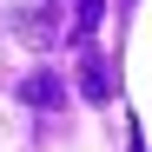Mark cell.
Segmentation results:
<instances>
[{
    "mask_svg": "<svg viewBox=\"0 0 152 152\" xmlns=\"http://www.w3.org/2000/svg\"><path fill=\"white\" fill-rule=\"evenodd\" d=\"M20 106H40V113L66 106V80L60 73H27V80H20Z\"/></svg>",
    "mask_w": 152,
    "mask_h": 152,
    "instance_id": "2",
    "label": "cell"
},
{
    "mask_svg": "<svg viewBox=\"0 0 152 152\" xmlns=\"http://www.w3.org/2000/svg\"><path fill=\"white\" fill-rule=\"evenodd\" d=\"M132 152H145V139H139V126H132Z\"/></svg>",
    "mask_w": 152,
    "mask_h": 152,
    "instance_id": "5",
    "label": "cell"
},
{
    "mask_svg": "<svg viewBox=\"0 0 152 152\" xmlns=\"http://www.w3.org/2000/svg\"><path fill=\"white\" fill-rule=\"evenodd\" d=\"M80 93L93 99V106H106L113 99V66L106 60H80Z\"/></svg>",
    "mask_w": 152,
    "mask_h": 152,
    "instance_id": "3",
    "label": "cell"
},
{
    "mask_svg": "<svg viewBox=\"0 0 152 152\" xmlns=\"http://www.w3.org/2000/svg\"><path fill=\"white\" fill-rule=\"evenodd\" d=\"M73 7H80V13H73L66 40H73V46H86V40L99 33V20H106V0H73Z\"/></svg>",
    "mask_w": 152,
    "mask_h": 152,
    "instance_id": "4",
    "label": "cell"
},
{
    "mask_svg": "<svg viewBox=\"0 0 152 152\" xmlns=\"http://www.w3.org/2000/svg\"><path fill=\"white\" fill-rule=\"evenodd\" d=\"M60 7H66V0H20V7H13V33L27 40V46H40V53H46V46H60V40H66Z\"/></svg>",
    "mask_w": 152,
    "mask_h": 152,
    "instance_id": "1",
    "label": "cell"
}]
</instances>
